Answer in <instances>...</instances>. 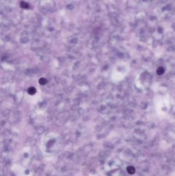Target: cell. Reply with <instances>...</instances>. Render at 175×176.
<instances>
[{"label": "cell", "instance_id": "obj_3", "mask_svg": "<svg viewBox=\"0 0 175 176\" xmlns=\"http://www.w3.org/2000/svg\"><path fill=\"white\" fill-rule=\"evenodd\" d=\"M164 69L163 67H159L157 70V73L159 75H161L164 73Z\"/></svg>", "mask_w": 175, "mask_h": 176}, {"label": "cell", "instance_id": "obj_4", "mask_svg": "<svg viewBox=\"0 0 175 176\" xmlns=\"http://www.w3.org/2000/svg\"><path fill=\"white\" fill-rule=\"evenodd\" d=\"M36 92V89L34 87H30L28 90V93L30 95H34Z\"/></svg>", "mask_w": 175, "mask_h": 176}, {"label": "cell", "instance_id": "obj_6", "mask_svg": "<svg viewBox=\"0 0 175 176\" xmlns=\"http://www.w3.org/2000/svg\"><path fill=\"white\" fill-rule=\"evenodd\" d=\"M10 1L11 0H1V3L3 4L4 5H5L10 2Z\"/></svg>", "mask_w": 175, "mask_h": 176}, {"label": "cell", "instance_id": "obj_1", "mask_svg": "<svg viewBox=\"0 0 175 176\" xmlns=\"http://www.w3.org/2000/svg\"><path fill=\"white\" fill-rule=\"evenodd\" d=\"M40 7L45 11H50L55 7V3L53 0H40Z\"/></svg>", "mask_w": 175, "mask_h": 176}, {"label": "cell", "instance_id": "obj_7", "mask_svg": "<svg viewBox=\"0 0 175 176\" xmlns=\"http://www.w3.org/2000/svg\"><path fill=\"white\" fill-rule=\"evenodd\" d=\"M29 1H35L36 0H29Z\"/></svg>", "mask_w": 175, "mask_h": 176}, {"label": "cell", "instance_id": "obj_5", "mask_svg": "<svg viewBox=\"0 0 175 176\" xmlns=\"http://www.w3.org/2000/svg\"><path fill=\"white\" fill-rule=\"evenodd\" d=\"M39 83L41 85H44L45 84H46L47 83V81L45 79V78H42L40 79V80L39 81Z\"/></svg>", "mask_w": 175, "mask_h": 176}, {"label": "cell", "instance_id": "obj_2", "mask_svg": "<svg viewBox=\"0 0 175 176\" xmlns=\"http://www.w3.org/2000/svg\"><path fill=\"white\" fill-rule=\"evenodd\" d=\"M127 171L130 175H133L135 173V168L133 166H128L127 167Z\"/></svg>", "mask_w": 175, "mask_h": 176}]
</instances>
